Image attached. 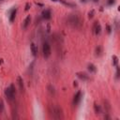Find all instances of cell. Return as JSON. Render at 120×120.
<instances>
[{
    "instance_id": "cell-15",
    "label": "cell",
    "mask_w": 120,
    "mask_h": 120,
    "mask_svg": "<svg viewBox=\"0 0 120 120\" xmlns=\"http://www.w3.org/2000/svg\"><path fill=\"white\" fill-rule=\"evenodd\" d=\"M94 110H95V112L96 113H100L101 112V109H100V106L98 105L97 103L94 104Z\"/></svg>"
},
{
    "instance_id": "cell-9",
    "label": "cell",
    "mask_w": 120,
    "mask_h": 120,
    "mask_svg": "<svg viewBox=\"0 0 120 120\" xmlns=\"http://www.w3.org/2000/svg\"><path fill=\"white\" fill-rule=\"evenodd\" d=\"M17 82H18V85H19V88L22 92L24 91V85H23V81H22V78L21 76H18L17 77Z\"/></svg>"
},
{
    "instance_id": "cell-23",
    "label": "cell",
    "mask_w": 120,
    "mask_h": 120,
    "mask_svg": "<svg viewBox=\"0 0 120 120\" xmlns=\"http://www.w3.org/2000/svg\"><path fill=\"white\" fill-rule=\"evenodd\" d=\"M30 7H31V5H30V3H26V5H25V10H28L29 8H30Z\"/></svg>"
},
{
    "instance_id": "cell-2",
    "label": "cell",
    "mask_w": 120,
    "mask_h": 120,
    "mask_svg": "<svg viewBox=\"0 0 120 120\" xmlns=\"http://www.w3.org/2000/svg\"><path fill=\"white\" fill-rule=\"evenodd\" d=\"M50 113L54 119H60L63 117V111L62 109L57 105H52L50 107Z\"/></svg>"
},
{
    "instance_id": "cell-1",
    "label": "cell",
    "mask_w": 120,
    "mask_h": 120,
    "mask_svg": "<svg viewBox=\"0 0 120 120\" xmlns=\"http://www.w3.org/2000/svg\"><path fill=\"white\" fill-rule=\"evenodd\" d=\"M68 22L69 25H71L74 28H80L82 24V19L76 14H71L70 16H68Z\"/></svg>"
},
{
    "instance_id": "cell-5",
    "label": "cell",
    "mask_w": 120,
    "mask_h": 120,
    "mask_svg": "<svg viewBox=\"0 0 120 120\" xmlns=\"http://www.w3.org/2000/svg\"><path fill=\"white\" fill-rule=\"evenodd\" d=\"M93 32H94L96 35H99V34H100V32H101V26H100V24L98 23V22H95L94 26H93Z\"/></svg>"
},
{
    "instance_id": "cell-29",
    "label": "cell",
    "mask_w": 120,
    "mask_h": 120,
    "mask_svg": "<svg viewBox=\"0 0 120 120\" xmlns=\"http://www.w3.org/2000/svg\"><path fill=\"white\" fill-rule=\"evenodd\" d=\"M94 1H95V2H96V1H98V0H94Z\"/></svg>"
},
{
    "instance_id": "cell-18",
    "label": "cell",
    "mask_w": 120,
    "mask_h": 120,
    "mask_svg": "<svg viewBox=\"0 0 120 120\" xmlns=\"http://www.w3.org/2000/svg\"><path fill=\"white\" fill-rule=\"evenodd\" d=\"M112 64H113L114 66H117V63H118V57H117L116 55H112Z\"/></svg>"
},
{
    "instance_id": "cell-4",
    "label": "cell",
    "mask_w": 120,
    "mask_h": 120,
    "mask_svg": "<svg viewBox=\"0 0 120 120\" xmlns=\"http://www.w3.org/2000/svg\"><path fill=\"white\" fill-rule=\"evenodd\" d=\"M42 52H43V55L45 58H48L50 55H51V46L48 42H44L43 43V46H42Z\"/></svg>"
},
{
    "instance_id": "cell-28",
    "label": "cell",
    "mask_w": 120,
    "mask_h": 120,
    "mask_svg": "<svg viewBox=\"0 0 120 120\" xmlns=\"http://www.w3.org/2000/svg\"><path fill=\"white\" fill-rule=\"evenodd\" d=\"M52 1H54V2H55V1H57V0H52Z\"/></svg>"
},
{
    "instance_id": "cell-3",
    "label": "cell",
    "mask_w": 120,
    "mask_h": 120,
    "mask_svg": "<svg viewBox=\"0 0 120 120\" xmlns=\"http://www.w3.org/2000/svg\"><path fill=\"white\" fill-rule=\"evenodd\" d=\"M5 95L7 97L8 99L11 100L14 98L15 95H16V89H15V86L13 84H10L8 88L5 89Z\"/></svg>"
},
{
    "instance_id": "cell-16",
    "label": "cell",
    "mask_w": 120,
    "mask_h": 120,
    "mask_svg": "<svg viewBox=\"0 0 120 120\" xmlns=\"http://www.w3.org/2000/svg\"><path fill=\"white\" fill-rule=\"evenodd\" d=\"M101 52H102V48H101L100 46H98V47L96 48V55L99 56V55L101 54Z\"/></svg>"
},
{
    "instance_id": "cell-19",
    "label": "cell",
    "mask_w": 120,
    "mask_h": 120,
    "mask_svg": "<svg viewBox=\"0 0 120 120\" xmlns=\"http://www.w3.org/2000/svg\"><path fill=\"white\" fill-rule=\"evenodd\" d=\"M104 102V107H105V109H106V111L108 112V111H110V109H111V106H110V103L108 102V100H104L103 101Z\"/></svg>"
},
{
    "instance_id": "cell-22",
    "label": "cell",
    "mask_w": 120,
    "mask_h": 120,
    "mask_svg": "<svg viewBox=\"0 0 120 120\" xmlns=\"http://www.w3.org/2000/svg\"><path fill=\"white\" fill-rule=\"evenodd\" d=\"M115 3V0H108L107 1V4L109 5V6H112V5H113Z\"/></svg>"
},
{
    "instance_id": "cell-14",
    "label": "cell",
    "mask_w": 120,
    "mask_h": 120,
    "mask_svg": "<svg viewBox=\"0 0 120 120\" xmlns=\"http://www.w3.org/2000/svg\"><path fill=\"white\" fill-rule=\"evenodd\" d=\"M87 68H88V69H89V71H90V72H96V71H97L96 66H95V65H93V64H88Z\"/></svg>"
},
{
    "instance_id": "cell-7",
    "label": "cell",
    "mask_w": 120,
    "mask_h": 120,
    "mask_svg": "<svg viewBox=\"0 0 120 120\" xmlns=\"http://www.w3.org/2000/svg\"><path fill=\"white\" fill-rule=\"evenodd\" d=\"M52 17V12L50 9H44L42 11V18L45 20H50Z\"/></svg>"
},
{
    "instance_id": "cell-10",
    "label": "cell",
    "mask_w": 120,
    "mask_h": 120,
    "mask_svg": "<svg viewBox=\"0 0 120 120\" xmlns=\"http://www.w3.org/2000/svg\"><path fill=\"white\" fill-rule=\"evenodd\" d=\"M62 4H64L65 6H67V7H69V8H74V7H76V3H74V2H71V1H68V0H59Z\"/></svg>"
},
{
    "instance_id": "cell-8",
    "label": "cell",
    "mask_w": 120,
    "mask_h": 120,
    "mask_svg": "<svg viewBox=\"0 0 120 120\" xmlns=\"http://www.w3.org/2000/svg\"><path fill=\"white\" fill-rule=\"evenodd\" d=\"M77 77L78 78H80L81 80H82V81H87L88 79H89V76L87 75V73H85V72H77Z\"/></svg>"
},
{
    "instance_id": "cell-24",
    "label": "cell",
    "mask_w": 120,
    "mask_h": 120,
    "mask_svg": "<svg viewBox=\"0 0 120 120\" xmlns=\"http://www.w3.org/2000/svg\"><path fill=\"white\" fill-rule=\"evenodd\" d=\"M119 77V68L116 66V78Z\"/></svg>"
},
{
    "instance_id": "cell-17",
    "label": "cell",
    "mask_w": 120,
    "mask_h": 120,
    "mask_svg": "<svg viewBox=\"0 0 120 120\" xmlns=\"http://www.w3.org/2000/svg\"><path fill=\"white\" fill-rule=\"evenodd\" d=\"M4 108H5V105H4V101L2 98H0V113H2L4 112Z\"/></svg>"
},
{
    "instance_id": "cell-13",
    "label": "cell",
    "mask_w": 120,
    "mask_h": 120,
    "mask_svg": "<svg viewBox=\"0 0 120 120\" xmlns=\"http://www.w3.org/2000/svg\"><path fill=\"white\" fill-rule=\"evenodd\" d=\"M30 49H31L32 54H33L34 56H37V54H38V48H37V45H36L35 43H31Z\"/></svg>"
},
{
    "instance_id": "cell-25",
    "label": "cell",
    "mask_w": 120,
    "mask_h": 120,
    "mask_svg": "<svg viewBox=\"0 0 120 120\" xmlns=\"http://www.w3.org/2000/svg\"><path fill=\"white\" fill-rule=\"evenodd\" d=\"M107 32L108 33H111V26L110 25H107Z\"/></svg>"
},
{
    "instance_id": "cell-21",
    "label": "cell",
    "mask_w": 120,
    "mask_h": 120,
    "mask_svg": "<svg viewBox=\"0 0 120 120\" xmlns=\"http://www.w3.org/2000/svg\"><path fill=\"white\" fill-rule=\"evenodd\" d=\"M94 14H95V10L94 9H92L91 11H89L88 12V18H93V16H94Z\"/></svg>"
},
{
    "instance_id": "cell-27",
    "label": "cell",
    "mask_w": 120,
    "mask_h": 120,
    "mask_svg": "<svg viewBox=\"0 0 120 120\" xmlns=\"http://www.w3.org/2000/svg\"><path fill=\"white\" fill-rule=\"evenodd\" d=\"M82 2H86V0H81Z\"/></svg>"
},
{
    "instance_id": "cell-12",
    "label": "cell",
    "mask_w": 120,
    "mask_h": 120,
    "mask_svg": "<svg viewBox=\"0 0 120 120\" xmlns=\"http://www.w3.org/2000/svg\"><path fill=\"white\" fill-rule=\"evenodd\" d=\"M30 22H31V16L30 15H28L25 19H24V21H23V22H22V28H27L28 27V25L30 24Z\"/></svg>"
},
{
    "instance_id": "cell-11",
    "label": "cell",
    "mask_w": 120,
    "mask_h": 120,
    "mask_svg": "<svg viewBox=\"0 0 120 120\" xmlns=\"http://www.w3.org/2000/svg\"><path fill=\"white\" fill-rule=\"evenodd\" d=\"M16 12H17V8H13L10 10V13H9V22H12L15 20Z\"/></svg>"
},
{
    "instance_id": "cell-20",
    "label": "cell",
    "mask_w": 120,
    "mask_h": 120,
    "mask_svg": "<svg viewBox=\"0 0 120 120\" xmlns=\"http://www.w3.org/2000/svg\"><path fill=\"white\" fill-rule=\"evenodd\" d=\"M48 90H49V92H50L52 95H54L55 91H54V87H53L52 85H49V86H48Z\"/></svg>"
},
{
    "instance_id": "cell-6",
    "label": "cell",
    "mask_w": 120,
    "mask_h": 120,
    "mask_svg": "<svg viewBox=\"0 0 120 120\" xmlns=\"http://www.w3.org/2000/svg\"><path fill=\"white\" fill-rule=\"evenodd\" d=\"M81 98H82V92H81V91H78V92L75 94L74 98H73V104H74V105H77V104L80 102Z\"/></svg>"
},
{
    "instance_id": "cell-26",
    "label": "cell",
    "mask_w": 120,
    "mask_h": 120,
    "mask_svg": "<svg viewBox=\"0 0 120 120\" xmlns=\"http://www.w3.org/2000/svg\"><path fill=\"white\" fill-rule=\"evenodd\" d=\"M2 62H3V59H2V58H0V64H1Z\"/></svg>"
}]
</instances>
